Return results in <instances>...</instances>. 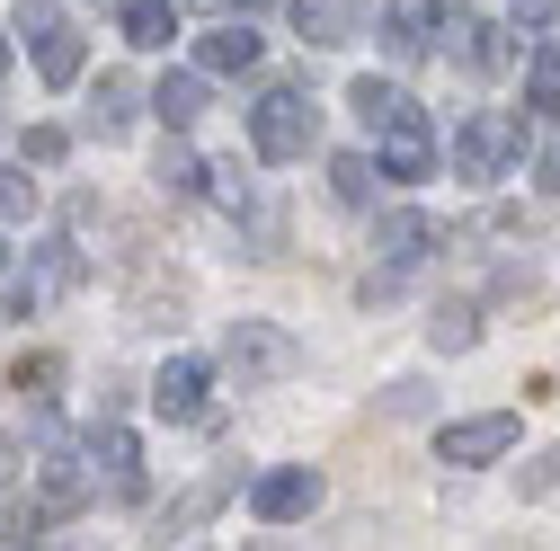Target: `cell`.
I'll return each mask as SVG.
<instances>
[{
	"instance_id": "19",
	"label": "cell",
	"mask_w": 560,
	"mask_h": 551,
	"mask_svg": "<svg viewBox=\"0 0 560 551\" xmlns=\"http://www.w3.org/2000/svg\"><path fill=\"white\" fill-rule=\"evenodd\" d=\"M471 338H480V320H471L463 303H445V312H436V348H445V356H463Z\"/></svg>"
},
{
	"instance_id": "26",
	"label": "cell",
	"mask_w": 560,
	"mask_h": 551,
	"mask_svg": "<svg viewBox=\"0 0 560 551\" xmlns=\"http://www.w3.org/2000/svg\"><path fill=\"white\" fill-rule=\"evenodd\" d=\"M551 10H560V0H516L508 19H516V27H551Z\"/></svg>"
},
{
	"instance_id": "20",
	"label": "cell",
	"mask_w": 560,
	"mask_h": 551,
	"mask_svg": "<svg viewBox=\"0 0 560 551\" xmlns=\"http://www.w3.org/2000/svg\"><path fill=\"white\" fill-rule=\"evenodd\" d=\"M133 116V81H98V133H125Z\"/></svg>"
},
{
	"instance_id": "1",
	"label": "cell",
	"mask_w": 560,
	"mask_h": 551,
	"mask_svg": "<svg viewBox=\"0 0 560 551\" xmlns=\"http://www.w3.org/2000/svg\"><path fill=\"white\" fill-rule=\"evenodd\" d=\"M347 98H357V116L383 133V178H400V187L436 178V133H428V116H418L400 90H383V81H357Z\"/></svg>"
},
{
	"instance_id": "9",
	"label": "cell",
	"mask_w": 560,
	"mask_h": 551,
	"mask_svg": "<svg viewBox=\"0 0 560 551\" xmlns=\"http://www.w3.org/2000/svg\"><path fill=\"white\" fill-rule=\"evenodd\" d=\"M436 241H445V232H436L428 214H383V223H374V249H383L392 267H418V258H428Z\"/></svg>"
},
{
	"instance_id": "23",
	"label": "cell",
	"mask_w": 560,
	"mask_h": 551,
	"mask_svg": "<svg viewBox=\"0 0 560 551\" xmlns=\"http://www.w3.org/2000/svg\"><path fill=\"white\" fill-rule=\"evenodd\" d=\"M542 490H560V445L534 454V471H525V499H542Z\"/></svg>"
},
{
	"instance_id": "10",
	"label": "cell",
	"mask_w": 560,
	"mask_h": 551,
	"mask_svg": "<svg viewBox=\"0 0 560 551\" xmlns=\"http://www.w3.org/2000/svg\"><path fill=\"white\" fill-rule=\"evenodd\" d=\"M152 409H161V419H205V365H196V356L161 365V383H152Z\"/></svg>"
},
{
	"instance_id": "16",
	"label": "cell",
	"mask_w": 560,
	"mask_h": 551,
	"mask_svg": "<svg viewBox=\"0 0 560 551\" xmlns=\"http://www.w3.org/2000/svg\"><path fill=\"white\" fill-rule=\"evenodd\" d=\"M428 27H436V0H392V45H428Z\"/></svg>"
},
{
	"instance_id": "12",
	"label": "cell",
	"mask_w": 560,
	"mask_h": 551,
	"mask_svg": "<svg viewBox=\"0 0 560 551\" xmlns=\"http://www.w3.org/2000/svg\"><path fill=\"white\" fill-rule=\"evenodd\" d=\"M170 36H178V0H125V45L161 54Z\"/></svg>"
},
{
	"instance_id": "29",
	"label": "cell",
	"mask_w": 560,
	"mask_h": 551,
	"mask_svg": "<svg viewBox=\"0 0 560 551\" xmlns=\"http://www.w3.org/2000/svg\"><path fill=\"white\" fill-rule=\"evenodd\" d=\"M0 276H10V249H0Z\"/></svg>"
},
{
	"instance_id": "11",
	"label": "cell",
	"mask_w": 560,
	"mask_h": 551,
	"mask_svg": "<svg viewBox=\"0 0 560 551\" xmlns=\"http://www.w3.org/2000/svg\"><path fill=\"white\" fill-rule=\"evenodd\" d=\"M249 62H258V36H249V27H214V36L196 45V72H214V81L249 72Z\"/></svg>"
},
{
	"instance_id": "15",
	"label": "cell",
	"mask_w": 560,
	"mask_h": 551,
	"mask_svg": "<svg viewBox=\"0 0 560 551\" xmlns=\"http://www.w3.org/2000/svg\"><path fill=\"white\" fill-rule=\"evenodd\" d=\"M329 196H338V204H365V196H374V161H365V152H338V161H329Z\"/></svg>"
},
{
	"instance_id": "27",
	"label": "cell",
	"mask_w": 560,
	"mask_h": 551,
	"mask_svg": "<svg viewBox=\"0 0 560 551\" xmlns=\"http://www.w3.org/2000/svg\"><path fill=\"white\" fill-rule=\"evenodd\" d=\"M196 10H232V0H196Z\"/></svg>"
},
{
	"instance_id": "18",
	"label": "cell",
	"mask_w": 560,
	"mask_h": 551,
	"mask_svg": "<svg viewBox=\"0 0 560 551\" xmlns=\"http://www.w3.org/2000/svg\"><path fill=\"white\" fill-rule=\"evenodd\" d=\"M161 187H170V196H196V187H205V161H196L187 143H170V152H161Z\"/></svg>"
},
{
	"instance_id": "2",
	"label": "cell",
	"mask_w": 560,
	"mask_h": 551,
	"mask_svg": "<svg viewBox=\"0 0 560 551\" xmlns=\"http://www.w3.org/2000/svg\"><path fill=\"white\" fill-rule=\"evenodd\" d=\"M312 133H320V107H312L303 90H267V98L249 107V143H258V161H303Z\"/></svg>"
},
{
	"instance_id": "13",
	"label": "cell",
	"mask_w": 560,
	"mask_h": 551,
	"mask_svg": "<svg viewBox=\"0 0 560 551\" xmlns=\"http://www.w3.org/2000/svg\"><path fill=\"white\" fill-rule=\"evenodd\" d=\"M525 107H534V116H551V107H560V36H542V45H534V62H525Z\"/></svg>"
},
{
	"instance_id": "24",
	"label": "cell",
	"mask_w": 560,
	"mask_h": 551,
	"mask_svg": "<svg viewBox=\"0 0 560 551\" xmlns=\"http://www.w3.org/2000/svg\"><path fill=\"white\" fill-rule=\"evenodd\" d=\"M54 374H62V365H54V356H19V374H10V383H19V391H45V383H54Z\"/></svg>"
},
{
	"instance_id": "8",
	"label": "cell",
	"mask_w": 560,
	"mask_h": 551,
	"mask_svg": "<svg viewBox=\"0 0 560 551\" xmlns=\"http://www.w3.org/2000/svg\"><path fill=\"white\" fill-rule=\"evenodd\" d=\"M294 27H303L312 45H357V36H365V0H303Z\"/></svg>"
},
{
	"instance_id": "3",
	"label": "cell",
	"mask_w": 560,
	"mask_h": 551,
	"mask_svg": "<svg viewBox=\"0 0 560 551\" xmlns=\"http://www.w3.org/2000/svg\"><path fill=\"white\" fill-rule=\"evenodd\" d=\"M223 365H232L241 383H294V374H303V338H285L276 320H232Z\"/></svg>"
},
{
	"instance_id": "21",
	"label": "cell",
	"mask_w": 560,
	"mask_h": 551,
	"mask_svg": "<svg viewBox=\"0 0 560 551\" xmlns=\"http://www.w3.org/2000/svg\"><path fill=\"white\" fill-rule=\"evenodd\" d=\"M27 204H36V178L0 169V223H27Z\"/></svg>"
},
{
	"instance_id": "17",
	"label": "cell",
	"mask_w": 560,
	"mask_h": 551,
	"mask_svg": "<svg viewBox=\"0 0 560 551\" xmlns=\"http://www.w3.org/2000/svg\"><path fill=\"white\" fill-rule=\"evenodd\" d=\"M454 54L471 62V72H499V62H508V45H499V27H454Z\"/></svg>"
},
{
	"instance_id": "5",
	"label": "cell",
	"mask_w": 560,
	"mask_h": 551,
	"mask_svg": "<svg viewBox=\"0 0 560 551\" xmlns=\"http://www.w3.org/2000/svg\"><path fill=\"white\" fill-rule=\"evenodd\" d=\"M19 36L36 45V72H45L54 90H72V81H81V62H90V54H81V27H72V19H54V10H19Z\"/></svg>"
},
{
	"instance_id": "14",
	"label": "cell",
	"mask_w": 560,
	"mask_h": 551,
	"mask_svg": "<svg viewBox=\"0 0 560 551\" xmlns=\"http://www.w3.org/2000/svg\"><path fill=\"white\" fill-rule=\"evenodd\" d=\"M152 107H161V125H196V116H205V81H196V72H178V81H161V98H152Z\"/></svg>"
},
{
	"instance_id": "6",
	"label": "cell",
	"mask_w": 560,
	"mask_h": 551,
	"mask_svg": "<svg viewBox=\"0 0 560 551\" xmlns=\"http://www.w3.org/2000/svg\"><path fill=\"white\" fill-rule=\"evenodd\" d=\"M249 507H258V525H294V516H312V507H320V471H312V462L267 471L258 490H249Z\"/></svg>"
},
{
	"instance_id": "25",
	"label": "cell",
	"mask_w": 560,
	"mask_h": 551,
	"mask_svg": "<svg viewBox=\"0 0 560 551\" xmlns=\"http://www.w3.org/2000/svg\"><path fill=\"white\" fill-rule=\"evenodd\" d=\"M27 161H45V169L62 161V125H36V133H27Z\"/></svg>"
},
{
	"instance_id": "4",
	"label": "cell",
	"mask_w": 560,
	"mask_h": 551,
	"mask_svg": "<svg viewBox=\"0 0 560 551\" xmlns=\"http://www.w3.org/2000/svg\"><path fill=\"white\" fill-rule=\"evenodd\" d=\"M516 143H525V125H516V116H499V107H489V116H471V125L454 133V169H463V178H508V161H516Z\"/></svg>"
},
{
	"instance_id": "7",
	"label": "cell",
	"mask_w": 560,
	"mask_h": 551,
	"mask_svg": "<svg viewBox=\"0 0 560 551\" xmlns=\"http://www.w3.org/2000/svg\"><path fill=\"white\" fill-rule=\"evenodd\" d=\"M436 454L445 462H499V454H516V419H508V409H489V419H454L436 436Z\"/></svg>"
},
{
	"instance_id": "22",
	"label": "cell",
	"mask_w": 560,
	"mask_h": 551,
	"mask_svg": "<svg viewBox=\"0 0 560 551\" xmlns=\"http://www.w3.org/2000/svg\"><path fill=\"white\" fill-rule=\"evenodd\" d=\"M383 409H392V419H428V383H392Z\"/></svg>"
},
{
	"instance_id": "28",
	"label": "cell",
	"mask_w": 560,
	"mask_h": 551,
	"mask_svg": "<svg viewBox=\"0 0 560 551\" xmlns=\"http://www.w3.org/2000/svg\"><path fill=\"white\" fill-rule=\"evenodd\" d=\"M0 72H10V36H0Z\"/></svg>"
}]
</instances>
